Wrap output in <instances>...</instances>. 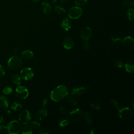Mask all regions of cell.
I'll return each instance as SVG.
<instances>
[{
	"label": "cell",
	"mask_w": 134,
	"mask_h": 134,
	"mask_svg": "<svg viewBox=\"0 0 134 134\" xmlns=\"http://www.w3.org/2000/svg\"><path fill=\"white\" fill-rule=\"evenodd\" d=\"M69 94L67 87L63 85H60L55 87L50 93V98L53 102H59L66 97Z\"/></svg>",
	"instance_id": "cell-1"
},
{
	"label": "cell",
	"mask_w": 134,
	"mask_h": 134,
	"mask_svg": "<svg viewBox=\"0 0 134 134\" xmlns=\"http://www.w3.org/2000/svg\"><path fill=\"white\" fill-rule=\"evenodd\" d=\"M22 60L18 56L14 55L10 57L7 62V65L8 68L13 70H16L19 69L22 65Z\"/></svg>",
	"instance_id": "cell-2"
},
{
	"label": "cell",
	"mask_w": 134,
	"mask_h": 134,
	"mask_svg": "<svg viewBox=\"0 0 134 134\" xmlns=\"http://www.w3.org/2000/svg\"><path fill=\"white\" fill-rule=\"evenodd\" d=\"M8 132L10 134L18 133L21 130V125L17 120H12L7 125Z\"/></svg>",
	"instance_id": "cell-3"
},
{
	"label": "cell",
	"mask_w": 134,
	"mask_h": 134,
	"mask_svg": "<svg viewBox=\"0 0 134 134\" xmlns=\"http://www.w3.org/2000/svg\"><path fill=\"white\" fill-rule=\"evenodd\" d=\"M118 115L119 117L124 120L130 119L133 115V111L129 107H123L118 109Z\"/></svg>",
	"instance_id": "cell-4"
},
{
	"label": "cell",
	"mask_w": 134,
	"mask_h": 134,
	"mask_svg": "<svg viewBox=\"0 0 134 134\" xmlns=\"http://www.w3.org/2000/svg\"><path fill=\"white\" fill-rule=\"evenodd\" d=\"M83 13V9L80 6H73L71 7L68 12V17L70 19H76L80 18Z\"/></svg>",
	"instance_id": "cell-5"
},
{
	"label": "cell",
	"mask_w": 134,
	"mask_h": 134,
	"mask_svg": "<svg viewBox=\"0 0 134 134\" xmlns=\"http://www.w3.org/2000/svg\"><path fill=\"white\" fill-rule=\"evenodd\" d=\"M70 119L74 121H79L84 116L83 111L80 108H75L69 113Z\"/></svg>",
	"instance_id": "cell-6"
},
{
	"label": "cell",
	"mask_w": 134,
	"mask_h": 134,
	"mask_svg": "<svg viewBox=\"0 0 134 134\" xmlns=\"http://www.w3.org/2000/svg\"><path fill=\"white\" fill-rule=\"evenodd\" d=\"M19 120L23 125H27L31 120V116L28 110L23 109L19 115Z\"/></svg>",
	"instance_id": "cell-7"
},
{
	"label": "cell",
	"mask_w": 134,
	"mask_h": 134,
	"mask_svg": "<svg viewBox=\"0 0 134 134\" xmlns=\"http://www.w3.org/2000/svg\"><path fill=\"white\" fill-rule=\"evenodd\" d=\"M15 95L19 99H26L29 95V92L27 88L24 86H18L15 90Z\"/></svg>",
	"instance_id": "cell-8"
},
{
	"label": "cell",
	"mask_w": 134,
	"mask_h": 134,
	"mask_svg": "<svg viewBox=\"0 0 134 134\" xmlns=\"http://www.w3.org/2000/svg\"><path fill=\"white\" fill-rule=\"evenodd\" d=\"M20 75L24 80L28 81L34 77V73L30 68H24L21 70Z\"/></svg>",
	"instance_id": "cell-9"
},
{
	"label": "cell",
	"mask_w": 134,
	"mask_h": 134,
	"mask_svg": "<svg viewBox=\"0 0 134 134\" xmlns=\"http://www.w3.org/2000/svg\"><path fill=\"white\" fill-rule=\"evenodd\" d=\"M123 46L129 50H132L134 48V40L131 36H127L121 40Z\"/></svg>",
	"instance_id": "cell-10"
},
{
	"label": "cell",
	"mask_w": 134,
	"mask_h": 134,
	"mask_svg": "<svg viewBox=\"0 0 134 134\" xmlns=\"http://www.w3.org/2000/svg\"><path fill=\"white\" fill-rule=\"evenodd\" d=\"M92 35V30L89 27L83 28L80 32V37L84 41L88 40Z\"/></svg>",
	"instance_id": "cell-11"
},
{
	"label": "cell",
	"mask_w": 134,
	"mask_h": 134,
	"mask_svg": "<svg viewBox=\"0 0 134 134\" xmlns=\"http://www.w3.org/2000/svg\"><path fill=\"white\" fill-rule=\"evenodd\" d=\"M74 45V40L73 38L70 36H66L64 39L63 41V47L69 50L71 49Z\"/></svg>",
	"instance_id": "cell-12"
},
{
	"label": "cell",
	"mask_w": 134,
	"mask_h": 134,
	"mask_svg": "<svg viewBox=\"0 0 134 134\" xmlns=\"http://www.w3.org/2000/svg\"><path fill=\"white\" fill-rule=\"evenodd\" d=\"M72 21L69 18H65L61 22V27L65 31L69 30L72 27Z\"/></svg>",
	"instance_id": "cell-13"
},
{
	"label": "cell",
	"mask_w": 134,
	"mask_h": 134,
	"mask_svg": "<svg viewBox=\"0 0 134 134\" xmlns=\"http://www.w3.org/2000/svg\"><path fill=\"white\" fill-rule=\"evenodd\" d=\"M47 116V111L46 109L42 108L39 109L36 114V119L37 120H42L44 119Z\"/></svg>",
	"instance_id": "cell-14"
},
{
	"label": "cell",
	"mask_w": 134,
	"mask_h": 134,
	"mask_svg": "<svg viewBox=\"0 0 134 134\" xmlns=\"http://www.w3.org/2000/svg\"><path fill=\"white\" fill-rule=\"evenodd\" d=\"M88 89V87H80L74 88L71 92V95L74 96H80L85 93L86 91Z\"/></svg>",
	"instance_id": "cell-15"
},
{
	"label": "cell",
	"mask_w": 134,
	"mask_h": 134,
	"mask_svg": "<svg viewBox=\"0 0 134 134\" xmlns=\"http://www.w3.org/2000/svg\"><path fill=\"white\" fill-rule=\"evenodd\" d=\"M126 71L130 73H132L134 72V62L132 60L128 61L124 65Z\"/></svg>",
	"instance_id": "cell-16"
},
{
	"label": "cell",
	"mask_w": 134,
	"mask_h": 134,
	"mask_svg": "<svg viewBox=\"0 0 134 134\" xmlns=\"http://www.w3.org/2000/svg\"><path fill=\"white\" fill-rule=\"evenodd\" d=\"M21 57L22 59L28 60L31 59L34 56V53L30 50H26L21 53Z\"/></svg>",
	"instance_id": "cell-17"
},
{
	"label": "cell",
	"mask_w": 134,
	"mask_h": 134,
	"mask_svg": "<svg viewBox=\"0 0 134 134\" xmlns=\"http://www.w3.org/2000/svg\"><path fill=\"white\" fill-rule=\"evenodd\" d=\"M41 9L45 14H49L51 10V6L47 2H43L41 4Z\"/></svg>",
	"instance_id": "cell-18"
},
{
	"label": "cell",
	"mask_w": 134,
	"mask_h": 134,
	"mask_svg": "<svg viewBox=\"0 0 134 134\" xmlns=\"http://www.w3.org/2000/svg\"><path fill=\"white\" fill-rule=\"evenodd\" d=\"M9 102L7 98L4 96H0V108H7L8 107Z\"/></svg>",
	"instance_id": "cell-19"
},
{
	"label": "cell",
	"mask_w": 134,
	"mask_h": 134,
	"mask_svg": "<svg viewBox=\"0 0 134 134\" xmlns=\"http://www.w3.org/2000/svg\"><path fill=\"white\" fill-rule=\"evenodd\" d=\"M10 108L13 109V110L17 111L18 110H20L22 108L21 105L17 102H14L11 104Z\"/></svg>",
	"instance_id": "cell-20"
},
{
	"label": "cell",
	"mask_w": 134,
	"mask_h": 134,
	"mask_svg": "<svg viewBox=\"0 0 134 134\" xmlns=\"http://www.w3.org/2000/svg\"><path fill=\"white\" fill-rule=\"evenodd\" d=\"M66 102L70 105L73 106H75L77 104L76 100L75 98L71 95H67L66 96Z\"/></svg>",
	"instance_id": "cell-21"
},
{
	"label": "cell",
	"mask_w": 134,
	"mask_h": 134,
	"mask_svg": "<svg viewBox=\"0 0 134 134\" xmlns=\"http://www.w3.org/2000/svg\"><path fill=\"white\" fill-rule=\"evenodd\" d=\"M12 80L14 84L19 85L21 83L20 77L17 74H13L12 76Z\"/></svg>",
	"instance_id": "cell-22"
},
{
	"label": "cell",
	"mask_w": 134,
	"mask_h": 134,
	"mask_svg": "<svg viewBox=\"0 0 134 134\" xmlns=\"http://www.w3.org/2000/svg\"><path fill=\"white\" fill-rule=\"evenodd\" d=\"M32 133V129L29 126H25L22 129L23 134H31Z\"/></svg>",
	"instance_id": "cell-23"
},
{
	"label": "cell",
	"mask_w": 134,
	"mask_h": 134,
	"mask_svg": "<svg viewBox=\"0 0 134 134\" xmlns=\"http://www.w3.org/2000/svg\"><path fill=\"white\" fill-rule=\"evenodd\" d=\"M127 16L130 20L133 21L134 18V10L133 8H130L127 10Z\"/></svg>",
	"instance_id": "cell-24"
},
{
	"label": "cell",
	"mask_w": 134,
	"mask_h": 134,
	"mask_svg": "<svg viewBox=\"0 0 134 134\" xmlns=\"http://www.w3.org/2000/svg\"><path fill=\"white\" fill-rule=\"evenodd\" d=\"M133 2L130 0H124L121 3V5L123 7H131L133 5Z\"/></svg>",
	"instance_id": "cell-25"
},
{
	"label": "cell",
	"mask_w": 134,
	"mask_h": 134,
	"mask_svg": "<svg viewBox=\"0 0 134 134\" xmlns=\"http://www.w3.org/2000/svg\"><path fill=\"white\" fill-rule=\"evenodd\" d=\"M84 120L85 121V122L87 124H91L92 120V116L91 115L87 112H86L84 114Z\"/></svg>",
	"instance_id": "cell-26"
},
{
	"label": "cell",
	"mask_w": 134,
	"mask_h": 134,
	"mask_svg": "<svg viewBox=\"0 0 134 134\" xmlns=\"http://www.w3.org/2000/svg\"><path fill=\"white\" fill-rule=\"evenodd\" d=\"M69 124V121L66 118H62L59 120V124L61 127H64L67 126Z\"/></svg>",
	"instance_id": "cell-27"
},
{
	"label": "cell",
	"mask_w": 134,
	"mask_h": 134,
	"mask_svg": "<svg viewBox=\"0 0 134 134\" xmlns=\"http://www.w3.org/2000/svg\"><path fill=\"white\" fill-rule=\"evenodd\" d=\"M114 65L117 68H121L123 66V63L121 60H115L113 62Z\"/></svg>",
	"instance_id": "cell-28"
},
{
	"label": "cell",
	"mask_w": 134,
	"mask_h": 134,
	"mask_svg": "<svg viewBox=\"0 0 134 134\" xmlns=\"http://www.w3.org/2000/svg\"><path fill=\"white\" fill-rule=\"evenodd\" d=\"M54 9L57 12V13L59 14H64L66 12L65 9L64 8L61 7L60 6H55Z\"/></svg>",
	"instance_id": "cell-29"
},
{
	"label": "cell",
	"mask_w": 134,
	"mask_h": 134,
	"mask_svg": "<svg viewBox=\"0 0 134 134\" xmlns=\"http://www.w3.org/2000/svg\"><path fill=\"white\" fill-rule=\"evenodd\" d=\"M30 126L32 128V129H38L40 127V124L36 121H31L30 122Z\"/></svg>",
	"instance_id": "cell-30"
},
{
	"label": "cell",
	"mask_w": 134,
	"mask_h": 134,
	"mask_svg": "<svg viewBox=\"0 0 134 134\" xmlns=\"http://www.w3.org/2000/svg\"><path fill=\"white\" fill-rule=\"evenodd\" d=\"M91 106L95 110H98L100 108V104L97 100H95L91 103Z\"/></svg>",
	"instance_id": "cell-31"
},
{
	"label": "cell",
	"mask_w": 134,
	"mask_h": 134,
	"mask_svg": "<svg viewBox=\"0 0 134 134\" xmlns=\"http://www.w3.org/2000/svg\"><path fill=\"white\" fill-rule=\"evenodd\" d=\"M75 4L78 6H82L86 5L87 0H74Z\"/></svg>",
	"instance_id": "cell-32"
},
{
	"label": "cell",
	"mask_w": 134,
	"mask_h": 134,
	"mask_svg": "<svg viewBox=\"0 0 134 134\" xmlns=\"http://www.w3.org/2000/svg\"><path fill=\"white\" fill-rule=\"evenodd\" d=\"M3 92L6 95H9L13 92V89L11 87L6 86L3 89Z\"/></svg>",
	"instance_id": "cell-33"
},
{
	"label": "cell",
	"mask_w": 134,
	"mask_h": 134,
	"mask_svg": "<svg viewBox=\"0 0 134 134\" xmlns=\"http://www.w3.org/2000/svg\"><path fill=\"white\" fill-rule=\"evenodd\" d=\"M110 103L111 104V105L112 106V107H113L114 108H116V109H118L119 107V104H118V102L117 101H116V100H114V99H111L110 100Z\"/></svg>",
	"instance_id": "cell-34"
},
{
	"label": "cell",
	"mask_w": 134,
	"mask_h": 134,
	"mask_svg": "<svg viewBox=\"0 0 134 134\" xmlns=\"http://www.w3.org/2000/svg\"><path fill=\"white\" fill-rule=\"evenodd\" d=\"M49 133V129L47 127H43L41 128L39 131L40 134H48Z\"/></svg>",
	"instance_id": "cell-35"
},
{
	"label": "cell",
	"mask_w": 134,
	"mask_h": 134,
	"mask_svg": "<svg viewBox=\"0 0 134 134\" xmlns=\"http://www.w3.org/2000/svg\"><path fill=\"white\" fill-rule=\"evenodd\" d=\"M111 41L114 42H116V43H117V42H121V39L117 36H114L111 37Z\"/></svg>",
	"instance_id": "cell-36"
},
{
	"label": "cell",
	"mask_w": 134,
	"mask_h": 134,
	"mask_svg": "<svg viewBox=\"0 0 134 134\" xmlns=\"http://www.w3.org/2000/svg\"><path fill=\"white\" fill-rule=\"evenodd\" d=\"M83 48L85 50H88L90 48V44L88 42V40L84 41L83 43Z\"/></svg>",
	"instance_id": "cell-37"
},
{
	"label": "cell",
	"mask_w": 134,
	"mask_h": 134,
	"mask_svg": "<svg viewBox=\"0 0 134 134\" xmlns=\"http://www.w3.org/2000/svg\"><path fill=\"white\" fill-rule=\"evenodd\" d=\"M60 111L62 114H63V115H65V114H68V111L66 109V108L65 107H61L60 108Z\"/></svg>",
	"instance_id": "cell-38"
},
{
	"label": "cell",
	"mask_w": 134,
	"mask_h": 134,
	"mask_svg": "<svg viewBox=\"0 0 134 134\" xmlns=\"http://www.w3.org/2000/svg\"><path fill=\"white\" fill-rule=\"evenodd\" d=\"M4 75H5V70L4 68L1 65H0V79L3 77Z\"/></svg>",
	"instance_id": "cell-39"
},
{
	"label": "cell",
	"mask_w": 134,
	"mask_h": 134,
	"mask_svg": "<svg viewBox=\"0 0 134 134\" xmlns=\"http://www.w3.org/2000/svg\"><path fill=\"white\" fill-rule=\"evenodd\" d=\"M0 131L8 132V129L7 126H5L4 125H0Z\"/></svg>",
	"instance_id": "cell-40"
},
{
	"label": "cell",
	"mask_w": 134,
	"mask_h": 134,
	"mask_svg": "<svg viewBox=\"0 0 134 134\" xmlns=\"http://www.w3.org/2000/svg\"><path fill=\"white\" fill-rule=\"evenodd\" d=\"M47 104H48V99L47 98H44L42 100V107L43 108L47 106Z\"/></svg>",
	"instance_id": "cell-41"
},
{
	"label": "cell",
	"mask_w": 134,
	"mask_h": 134,
	"mask_svg": "<svg viewBox=\"0 0 134 134\" xmlns=\"http://www.w3.org/2000/svg\"><path fill=\"white\" fill-rule=\"evenodd\" d=\"M18 52V49L17 48H15L14 49V53L15 54H17Z\"/></svg>",
	"instance_id": "cell-42"
},
{
	"label": "cell",
	"mask_w": 134,
	"mask_h": 134,
	"mask_svg": "<svg viewBox=\"0 0 134 134\" xmlns=\"http://www.w3.org/2000/svg\"><path fill=\"white\" fill-rule=\"evenodd\" d=\"M4 121V119L3 117L2 116H0V124H1V123L3 122Z\"/></svg>",
	"instance_id": "cell-43"
},
{
	"label": "cell",
	"mask_w": 134,
	"mask_h": 134,
	"mask_svg": "<svg viewBox=\"0 0 134 134\" xmlns=\"http://www.w3.org/2000/svg\"><path fill=\"white\" fill-rule=\"evenodd\" d=\"M69 0H60V2L61 3H63V4H64V3H67Z\"/></svg>",
	"instance_id": "cell-44"
},
{
	"label": "cell",
	"mask_w": 134,
	"mask_h": 134,
	"mask_svg": "<svg viewBox=\"0 0 134 134\" xmlns=\"http://www.w3.org/2000/svg\"><path fill=\"white\" fill-rule=\"evenodd\" d=\"M95 133V131L94 130H91L90 132V134H94Z\"/></svg>",
	"instance_id": "cell-45"
},
{
	"label": "cell",
	"mask_w": 134,
	"mask_h": 134,
	"mask_svg": "<svg viewBox=\"0 0 134 134\" xmlns=\"http://www.w3.org/2000/svg\"><path fill=\"white\" fill-rule=\"evenodd\" d=\"M57 1H58V0H51L52 3V4H55V3L57 2Z\"/></svg>",
	"instance_id": "cell-46"
},
{
	"label": "cell",
	"mask_w": 134,
	"mask_h": 134,
	"mask_svg": "<svg viewBox=\"0 0 134 134\" xmlns=\"http://www.w3.org/2000/svg\"><path fill=\"white\" fill-rule=\"evenodd\" d=\"M32 2H39L40 0H31Z\"/></svg>",
	"instance_id": "cell-47"
},
{
	"label": "cell",
	"mask_w": 134,
	"mask_h": 134,
	"mask_svg": "<svg viewBox=\"0 0 134 134\" xmlns=\"http://www.w3.org/2000/svg\"><path fill=\"white\" fill-rule=\"evenodd\" d=\"M6 112H7V113H8L7 114H10V113H11V112H10V111H9V110H7V111H6Z\"/></svg>",
	"instance_id": "cell-48"
}]
</instances>
